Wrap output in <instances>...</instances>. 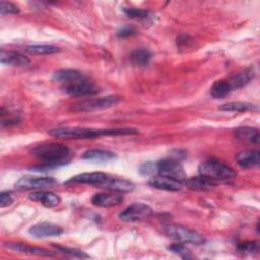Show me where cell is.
I'll return each mask as SVG.
<instances>
[{"label": "cell", "mask_w": 260, "mask_h": 260, "mask_svg": "<svg viewBox=\"0 0 260 260\" xmlns=\"http://www.w3.org/2000/svg\"><path fill=\"white\" fill-rule=\"evenodd\" d=\"M236 161L241 168H254L259 165L260 153L258 150H244L237 154Z\"/></svg>", "instance_id": "20"}, {"label": "cell", "mask_w": 260, "mask_h": 260, "mask_svg": "<svg viewBox=\"0 0 260 260\" xmlns=\"http://www.w3.org/2000/svg\"><path fill=\"white\" fill-rule=\"evenodd\" d=\"M156 172L158 175L174 179L179 182L186 180V174L183 166L179 160L173 158H166L156 162Z\"/></svg>", "instance_id": "7"}, {"label": "cell", "mask_w": 260, "mask_h": 260, "mask_svg": "<svg viewBox=\"0 0 260 260\" xmlns=\"http://www.w3.org/2000/svg\"><path fill=\"white\" fill-rule=\"evenodd\" d=\"M124 197L121 193H98L91 198V203L99 207H113L123 202Z\"/></svg>", "instance_id": "13"}, {"label": "cell", "mask_w": 260, "mask_h": 260, "mask_svg": "<svg viewBox=\"0 0 260 260\" xmlns=\"http://www.w3.org/2000/svg\"><path fill=\"white\" fill-rule=\"evenodd\" d=\"M235 135L238 139L244 140L250 143H258L259 142V131L256 128L252 127H240L235 130Z\"/></svg>", "instance_id": "22"}, {"label": "cell", "mask_w": 260, "mask_h": 260, "mask_svg": "<svg viewBox=\"0 0 260 260\" xmlns=\"http://www.w3.org/2000/svg\"><path fill=\"white\" fill-rule=\"evenodd\" d=\"M69 148L60 143H42L31 149V155L41 159L44 164L43 168H52L63 165L64 160L69 156Z\"/></svg>", "instance_id": "2"}, {"label": "cell", "mask_w": 260, "mask_h": 260, "mask_svg": "<svg viewBox=\"0 0 260 260\" xmlns=\"http://www.w3.org/2000/svg\"><path fill=\"white\" fill-rule=\"evenodd\" d=\"M151 215L150 206L144 203H133L119 213V218L125 222H136L148 219Z\"/></svg>", "instance_id": "8"}, {"label": "cell", "mask_w": 260, "mask_h": 260, "mask_svg": "<svg viewBox=\"0 0 260 260\" xmlns=\"http://www.w3.org/2000/svg\"><path fill=\"white\" fill-rule=\"evenodd\" d=\"M13 202V197L10 192H2L0 194V206L1 207H6L12 204Z\"/></svg>", "instance_id": "35"}, {"label": "cell", "mask_w": 260, "mask_h": 260, "mask_svg": "<svg viewBox=\"0 0 260 260\" xmlns=\"http://www.w3.org/2000/svg\"><path fill=\"white\" fill-rule=\"evenodd\" d=\"M0 62L3 65H10V66H26L30 63V60L18 53L13 51H5L1 50L0 52Z\"/></svg>", "instance_id": "17"}, {"label": "cell", "mask_w": 260, "mask_h": 260, "mask_svg": "<svg viewBox=\"0 0 260 260\" xmlns=\"http://www.w3.org/2000/svg\"><path fill=\"white\" fill-rule=\"evenodd\" d=\"M60 48L52 45H30L26 47V52L32 55H50L59 53Z\"/></svg>", "instance_id": "27"}, {"label": "cell", "mask_w": 260, "mask_h": 260, "mask_svg": "<svg viewBox=\"0 0 260 260\" xmlns=\"http://www.w3.org/2000/svg\"><path fill=\"white\" fill-rule=\"evenodd\" d=\"M254 77H255L254 69L247 68L234 74L230 79H228V82L231 86V89L235 90V89H239L246 86Z\"/></svg>", "instance_id": "18"}, {"label": "cell", "mask_w": 260, "mask_h": 260, "mask_svg": "<svg viewBox=\"0 0 260 260\" xmlns=\"http://www.w3.org/2000/svg\"><path fill=\"white\" fill-rule=\"evenodd\" d=\"M134 187H135L134 184L128 180L109 177V179L103 185L102 188H105L112 192H117V193L122 194V193H129V192L133 191Z\"/></svg>", "instance_id": "19"}, {"label": "cell", "mask_w": 260, "mask_h": 260, "mask_svg": "<svg viewBox=\"0 0 260 260\" xmlns=\"http://www.w3.org/2000/svg\"><path fill=\"white\" fill-rule=\"evenodd\" d=\"M165 234L168 236V238L178 243H192L196 245H201L204 243V239L198 233L179 224L167 225L165 228Z\"/></svg>", "instance_id": "5"}, {"label": "cell", "mask_w": 260, "mask_h": 260, "mask_svg": "<svg viewBox=\"0 0 260 260\" xmlns=\"http://www.w3.org/2000/svg\"><path fill=\"white\" fill-rule=\"evenodd\" d=\"M232 91L228 80H217L210 87V94L214 99L225 98Z\"/></svg>", "instance_id": "26"}, {"label": "cell", "mask_w": 260, "mask_h": 260, "mask_svg": "<svg viewBox=\"0 0 260 260\" xmlns=\"http://www.w3.org/2000/svg\"><path fill=\"white\" fill-rule=\"evenodd\" d=\"M121 101V98L118 95H108L104 98H95L84 100L79 103L72 105L71 110L77 112H88V111H95V110H104L112 108L116 106Z\"/></svg>", "instance_id": "6"}, {"label": "cell", "mask_w": 260, "mask_h": 260, "mask_svg": "<svg viewBox=\"0 0 260 260\" xmlns=\"http://www.w3.org/2000/svg\"><path fill=\"white\" fill-rule=\"evenodd\" d=\"M59 252L63 253V254H66V255H69L71 257H75V258H88L89 256L84 253L83 251L81 250H78V249H73V248H68V247H62V246H56V245H53Z\"/></svg>", "instance_id": "31"}, {"label": "cell", "mask_w": 260, "mask_h": 260, "mask_svg": "<svg viewBox=\"0 0 260 260\" xmlns=\"http://www.w3.org/2000/svg\"><path fill=\"white\" fill-rule=\"evenodd\" d=\"M4 247L9 250L28 254V255H37V256H44V257L55 256L53 252H50L46 249H43L40 247H34L26 244H21V243H6L4 244Z\"/></svg>", "instance_id": "14"}, {"label": "cell", "mask_w": 260, "mask_h": 260, "mask_svg": "<svg viewBox=\"0 0 260 260\" xmlns=\"http://www.w3.org/2000/svg\"><path fill=\"white\" fill-rule=\"evenodd\" d=\"M168 249L177 254L178 256H180L181 258H184V259H189V258H192V255L190 253V251L186 248V246L183 244V243H177V244H173L171 246L168 247Z\"/></svg>", "instance_id": "29"}, {"label": "cell", "mask_w": 260, "mask_h": 260, "mask_svg": "<svg viewBox=\"0 0 260 260\" xmlns=\"http://www.w3.org/2000/svg\"><path fill=\"white\" fill-rule=\"evenodd\" d=\"M63 91L70 96H91L100 92V88L84 74L72 81L62 84Z\"/></svg>", "instance_id": "4"}, {"label": "cell", "mask_w": 260, "mask_h": 260, "mask_svg": "<svg viewBox=\"0 0 260 260\" xmlns=\"http://www.w3.org/2000/svg\"><path fill=\"white\" fill-rule=\"evenodd\" d=\"M124 13L132 18V19H136V20H145L149 17V12L145 9H141V8H135V7H126L123 8Z\"/></svg>", "instance_id": "28"}, {"label": "cell", "mask_w": 260, "mask_h": 260, "mask_svg": "<svg viewBox=\"0 0 260 260\" xmlns=\"http://www.w3.org/2000/svg\"><path fill=\"white\" fill-rule=\"evenodd\" d=\"M136 128H105L92 129L84 127H60L49 131L53 137L64 139H92L101 136H118V135H132L138 134Z\"/></svg>", "instance_id": "1"}, {"label": "cell", "mask_w": 260, "mask_h": 260, "mask_svg": "<svg viewBox=\"0 0 260 260\" xmlns=\"http://www.w3.org/2000/svg\"><path fill=\"white\" fill-rule=\"evenodd\" d=\"M0 12L1 14H16L19 12V8L17 5L7 2V1H1L0 2Z\"/></svg>", "instance_id": "32"}, {"label": "cell", "mask_w": 260, "mask_h": 260, "mask_svg": "<svg viewBox=\"0 0 260 260\" xmlns=\"http://www.w3.org/2000/svg\"><path fill=\"white\" fill-rule=\"evenodd\" d=\"M109 175L101 172H94V173H83L76 175L69 179L66 182V185L68 184H87V185H93V186H100L101 188L103 185L107 182L109 179Z\"/></svg>", "instance_id": "10"}, {"label": "cell", "mask_w": 260, "mask_h": 260, "mask_svg": "<svg viewBox=\"0 0 260 260\" xmlns=\"http://www.w3.org/2000/svg\"><path fill=\"white\" fill-rule=\"evenodd\" d=\"M156 171V162L147 161L139 167V173L142 175H150Z\"/></svg>", "instance_id": "33"}, {"label": "cell", "mask_w": 260, "mask_h": 260, "mask_svg": "<svg viewBox=\"0 0 260 260\" xmlns=\"http://www.w3.org/2000/svg\"><path fill=\"white\" fill-rule=\"evenodd\" d=\"M220 111H225V112H247V111H253L257 110V107L253 104L246 103V102H230L226 104L221 105L218 108Z\"/></svg>", "instance_id": "24"}, {"label": "cell", "mask_w": 260, "mask_h": 260, "mask_svg": "<svg viewBox=\"0 0 260 260\" xmlns=\"http://www.w3.org/2000/svg\"><path fill=\"white\" fill-rule=\"evenodd\" d=\"M83 73H81L80 71L78 70H75V69H61V70H58L54 73V80L62 83V84H65L69 81H72L80 76H82Z\"/></svg>", "instance_id": "25"}, {"label": "cell", "mask_w": 260, "mask_h": 260, "mask_svg": "<svg viewBox=\"0 0 260 260\" xmlns=\"http://www.w3.org/2000/svg\"><path fill=\"white\" fill-rule=\"evenodd\" d=\"M198 173L216 183L233 180L237 175L233 168L217 159H207L201 162L198 167Z\"/></svg>", "instance_id": "3"}, {"label": "cell", "mask_w": 260, "mask_h": 260, "mask_svg": "<svg viewBox=\"0 0 260 260\" xmlns=\"http://www.w3.org/2000/svg\"><path fill=\"white\" fill-rule=\"evenodd\" d=\"M63 229L51 222H39L29 228L28 233L35 238L57 237L63 234Z\"/></svg>", "instance_id": "11"}, {"label": "cell", "mask_w": 260, "mask_h": 260, "mask_svg": "<svg viewBox=\"0 0 260 260\" xmlns=\"http://www.w3.org/2000/svg\"><path fill=\"white\" fill-rule=\"evenodd\" d=\"M57 184V181L51 177H31L25 176L20 178L15 184L14 188L19 191L36 190L51 187Z\"/></svg>", "instance_id": "9"}, {"label": "cell", "mask_w": 260, "mask_h": 260, "mask_svg": "<svg viewBox=\"0 0 260 260\" xmlns=\"http://www.w3.org/2000/svg\"><path fill=\"white\" fill-rule=\"evenodd\" d=\"M28 198L49 208L57 206L61 201V198L58 194L50 191H36L30 193Z\"/></svg>", "instance_id": "15"}, {"label": "cell", "mask_w": 260, "mask_h": 260, "mask_svg": "<svg viewBox=\"0 0 260 260\" xmlns=\"http://www.w3.org/2000/svg\"><path fill=\"white\" fill-rule=\"evenodd\" d=\"M136 32L135 28L133 26H130V25H125V26H122L117 35L119 38H127V37H130V36H133L134 34Z\"/></svg>", "instance_id": "34"}, {"label": "cell", "mask_w": 260, "mask_h": 260, "mask_svg": "<svg viewBox=\"0 0 260 260\" xmlns=\"http://www.w3.org/2000/svg\"><path fill=\"white\" fill-rule=\"evenodd\" d=\"M259 249V244L257 241H248V242H243L238 245L237 250L240 253L243 254H251L253 252H257Z\"/></svg>", "instance_id": "30"}, {"label": "cell", "mask_w": 260, "mask_h": 260, "mask_svg": "<svg viewBox=\"0 0 260 260\" xmlns=\"http://www.w3.org/2000/svg\"><path fill=\"white\" fill-rule=\"evenodd\" d=\"M184 182L185 186L193 191H209L216 186V182L202 175L186 179Z\"/></svg>", "instance_id": "16"}, {"label": "cell", "mask_w": 260, "mask_h": 260, "mask_svg": "<svg viewBox=\"0 0 260 260\" xmlns=\"http://www.w3.org/2000/svg\"><path fill=\"white\" fill-rule=\"evenodd\" d=\"M151 58H152V53L148 49H145V48L135 49L130 55L131 62L137 66L148 65Z\"/></svg>", "instance_id": "23"}, {"label": "cell", "mask_w": 260, "mask_h": 260, "mask_svg": "<svg viewBox=\"0 0 260 260\" xmlns=\"http://www.w3.org/2000/svg\"><path fill=\"white\" fill-rule=\"evenodd\" d=\"M148 185L158 189V190H164V191H171V192H177L180 191L183 187V183L176 181L174 179L161 176V175H157L152 177L149 181H148Z\"/></svg>", "instance_id": "12"}, {"label": "cell", "mask_w": 260, "mask_h": 260, "mask_svg": "<svg viewBox=\"0 0 260 260\" xmlns=\"http://www.w3.org/2000/svg\"><path fill=\"white\" fill-rule=\"evenodd\" d=\"M116 157V154L105 149H88L82 154V158L98 162H107Z\"/></svg>", "instance_id": "21"}]
</instances>
